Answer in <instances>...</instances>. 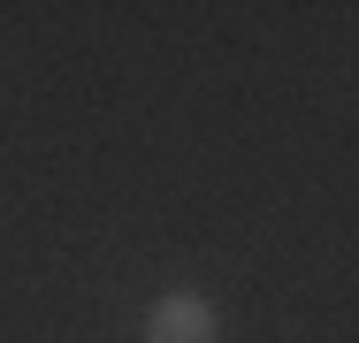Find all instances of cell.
<instances>
[{"mask_svg":"<svg viewBox=\"0 0 359 343\" xmlns=\"http://www.w3.org/2000/svg\"><path fill=\"white\" fill-rule=\"evenodd\" d=\"M145 343H222V321L199 290H168L145 313Z\"/></svg>","mask_w":359,"mask_h":343,"instance_id":"6da1fadb","label":"cell"}]
</instances>
